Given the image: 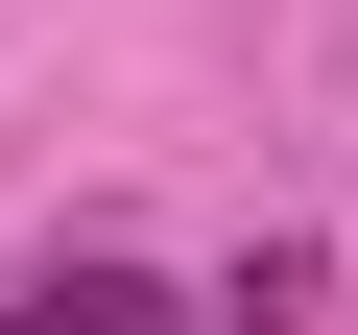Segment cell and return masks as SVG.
Wrapping results in <instances>:
<instances>
[{
  "label": "cell",
  "instance_id": "obj_1",
  "mask_svg": "<svg viewBox=\"0 0 358 335\" xmlns=\"http://www.w3.org/2000/svg\"><path fill=\"white\" fill-rule=\"evenodd\" d=\"M0 335H215V311H192V287H143V264H48Z\"/></svg>",
  "mask_w": 358,
  "mask_h": 335
}]
</instances>
